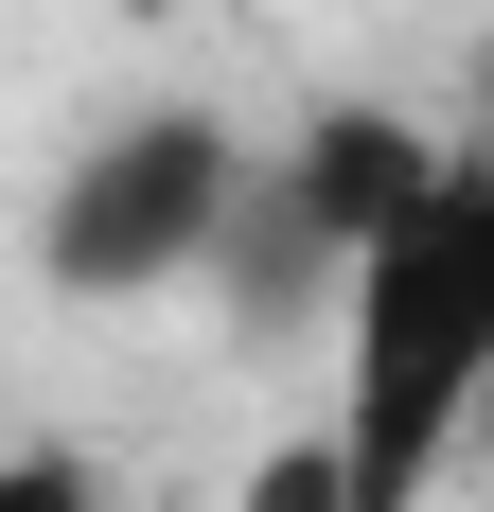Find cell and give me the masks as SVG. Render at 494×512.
<instances>
[{"label": "cell", "instance_id": "4", "mask_svg": "<svg viewBox=\"0 0 494 512\" xmlns=\"http://www.w3.org/2000/svg\"><path fill=\"white\" fill-rule=\"evenodd\" d=\"M0 512H124V495H106L89 442H53V424H36V442H0Z\"/></svg>", "mask_w": 494, "mask_h": 512}, {"label": "cell", "instance_id": "3", "mask_svg": "<svg viewBox=\"0 0 494 512\" xmlns=\"http://www.w3.org/2000/svg\"><path fill=\"white\" fill-rule=\"evenodd\" d=\"M424 159H442V124H406V106H371V89L300 106L283 142L247 159V212H230V248H212L230 318L247 336H265V318H336V265L424 195Z\"/></svg>", "mask_w": 494, "mask_h": 512}, {"label": "cell", "instance_id": "1", "mask_svg": "<svg viewBox=\"0 0 494 512\" xmlns=\"http://www.w3.org/2000/svg\"><path fill=\"white\" fill-rule=\"evenodd\" d=\"M477 424H494V142H442L424 195L336 265L318 477H336V512H442Z\"/></svg>", "mask_w": 494, "mask_h": 512}, {"label": "cell", "instance_id": "2", "mask_svg": "<svg viewBox=\"0 0 494 512\" xmlns=\"http://www.w3.org/2000/svg\"><path fill=\"white\" fill-rule=\"evenodd\" d=\"M247 124L195 89H142L106 106V124H71L36 177V283L71 318H124V301H177V283H212V248H230L247 212Z\"/></svg>", "mask_w": 494, "mask_h": 512}]
</instances>
